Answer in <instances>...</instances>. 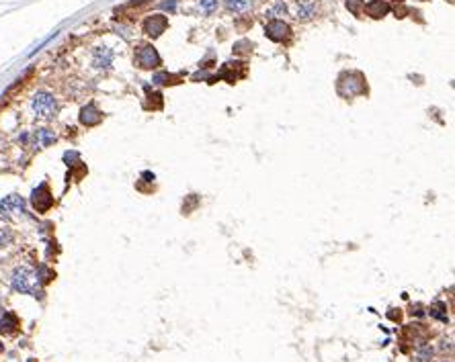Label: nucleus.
<instances>
[{"label":"nucleus","instance_id":"412c9836","mask_svg":"<svg viewBox=\"0 0 455 362\" xmlns=\"http://www.w3.org/2000/svg\"><path fill=\"white\" fill-rule=\"evenodd\" d=\"M174 6H177V2H174V0H170V2H164V4H162V8H166V10H174Z\"/></svg>","mask_w":455,"mask_h":362},{"label":"nucleus","instance_id":"dca6fc26","mask_svg":"<svg viewBox=\"0 0 455 362\" xmlns=\"http://www.w3.org/2000/svg\"><path fill=\"white\" fill-rule=\"evenodd\" d=\"M430 358H433V348L430 346H421L416 350V360L418 362H428Z\"/></svg>","mask_w":455,"mask_h":362},{"label":"nucleus","instance_id":"4468645a","mask_svg":"<svg viewBox=\"0 0 455 362\" xmlns=\"http://www.w3.org/2000/svg\"><path fill=\"white\" fill-rule=\"evenodd\" d=\"M226 2V8L230 13H246V10L252 6V0H224Z\"/></svg>","mask_w":455,"mask_h":362},{"label":"nucleus","instance_id":"6ab92c4d","mask_svg":"<svg viewBox=\"0 0 455 362\" xmlns=\"http://www.w3.org/2000/svg\"><path fill=\"white\" fill-rule=\"evenodd\" d=\"M445 309H447V307L443 305V303H435V305L430 307V315H433V317H437V319H441V321H447V315L443 313Z\"/></svg>","mask_w":455,"mask_h":362},{"label":"nucleus","instance_id":"2eb2a0df","mask_svg":"<svg viewBox=\"0 0 455 362\" xmlns=\"http://www.w3.org/2000/svg\"><path fill=\"white\" fill-rule=\"evenodd\" d=\"M285 13H287V4L283 0H277L273 6H269L265 10V17L267 19H279V17H285Z\"/></svg>","mask_w":455,"mask_h":362},{"label":"nucleus","instance_id":"f3484780","mask_svg":"<svg viewBox=\"0 0 455 362\" xmlns=\"http://www.w3.org/2000/svg\"><path fill=\"white\" fill-rule=\"evenodd\" d=\"M217 0H199V8L203 10L205 15H212V13H215L217 10Z\"/></svg>","mask_w":455,"mask_h":362},{"label":"nucleus","instance_id":"9d476101","mask_svg":"<svg viewBox=\"0 0 455 362\" xmlns=\"http://www.w3.org/2000/svg\"><path fill=\"white\" fill-rule=\"evenodd\" d=\"M363 10L371 17V19H381L390 13V4L386 0H371V2L363 4Z\"/></svg>","mask_w":455,"mask_h":362},{"label":"nucleus","instance_id":"4be33fe9","mask_svg":"<svg viewBox=\"0 0 455 362\" xmlns=\"http://www.w3.org/2000/svg\"><path fill=\"white\" fill-rule=\"evenodd\" d=\"M135 2H137V4H139V2H146V0H135Z\"/></svg>","mask_w":455,"mask_h":362},{"label":"nucleus","instance_id":"b1692460","mask_svg":"<svg viewBox=\"0 0 455 362\" xmlns=\"http://www.w3.org/2000/svg\"><path fill=\"white\" fill-rule=\"evenodd\" d=\"M423 2H425V0H423Z\"/></svg>","mask_w":455,"mask_h":362},{"label":"nucleus","instance_id":"0eeeda50","mask_svg":"<svg viewBox=\"0 0 455 362\" xmlns=\"http://www.w3.org/2000/svg\"><path fill=\"white\" fill-rule=\"evenodd\" d=\"M166 27H168V19L164 15H152L144 23V33L148 37H158V35L166 31Z\"/></svg>","mask_w":455,"mask_h":362},{"label":"nucleus","instance_id":"5701e85b","mask_svg":"<svg viewBox=\"0 0 455 362\" xmlns=\"http://www.w3.org/2000/svg\"><path fill=\"white\" fill-rule=\"evenodd\" d=\"M2 313H4V311H2V307H0V317H2Z\"/></svg>","mask_w":455,"mask_h":362},{"label":"nucleus","instance_id":"ddd939ff","mask_svg":"<svg viewBox=\"0 0 455 362\" xmlns=\"http://www.w3.org/2000/svg\"><path fill=\"white\" fill-rule=\"evenodd\" d=\"M19 325V319L17 315L13 313H2V317H0V332L2 334H13Z\"/></svg>","mask_w":455,"mask_h":362},{"label":"nucleus","instance_id":"6e6552de","mask_svg":"<svg viewBox=\"0 0 455 362\" xmlns=\"http://www.w3.org/2000/svg\"><path fill=\"white\" fill-rule=\"evenodd\" d=\"M318 13L316 0H297L295 4V19L297 21H312Z\"/></svg>","mask_w":455,"mask_h":362},{"label":"nucleus","instance_id":"aec40b11","mask_svg":"<svg viewBox=\"0 0 455 362\" xmlns=\"http://www.w3.org/2000/svg\"><path fill=\"white\" fill-rule=\"evenodd\" d=\"M363 0H347V8L351 10L353 15H361V10H363Z\"/></svg>","mask_w":455,"mask_h":362},{"label":"nucleus","instance_id":"39448f33","mask_svg":"<svg viewBox=\"0 0 455 362\" xmlns=\"http://www.w3.org/2000/svg\"><path fill=\"white\" fill-rule=\"evenodd\" d=\"M135 64L144 70H152V68H158L160 66V55L158 51L152 48V45H142L135 53Z\"/></svg>","mask_w":455,"mask_h":362},{"label":"nucleus","instance_id":"20e7f679","mask_svg":"<svg viewBox=\"0 0 455 362\" xmlns=\"http://www.w3.org/2000/svg\"><path fill=\"white\" fill-rule=\"evenodd\" d=\"M31 205L35 207V211H37V213H45L54 205V196H52V193H50V189H48V184H45V182L39 184L37 189L33 191Z\"/></svg>","mask_w":455,"mask_h":362},{"label":"nucleus","instance_id":"f03ea898","mask_svg":"<svg viewBox=\"0 0 455 362\" xmlns=\"http://www.w3.org/2000/svg\"><path fill=\"white\" fill-rule=\"evenodd\" d=\"M31 109L39 119H54V117L57 115L60 104H57V98L52 95V92L39 90V92H35V97L31 100Z\"/></svg>","mask_w":455,"mask_h":362},{"label":"nucleus","instance_id":"1a4fd4ad","mask_svg":"<svg viewBox=\"0 0 455 362\" xmlns=\"http://www.w3.org/2000/svg\"><path fill=\"white\" fill-rule=\"evenodd\" d=\"M113 51L109 48H97L92 51V66L97 70H109L113 64Z\"/></svg>","mask_w":455,"mask_h":362},{"label":"nucleus","instance_id":"9b49d317","mask_svg":"<svg viewBox=\"0 0 455 362\" xmlns=\"http://www.w3.org/2000/svg\"><path fill=\"white\" fill-rule=\"evenodd\" d=\"M101 119H103V115L92 102L86 104V107H82V111H80V123L86 125V127H92V125L101 123Z\"/></svg>","mask_w":455,"mask_h":362},{"label":"nucleus","instance_id":"f8f14e48","mask_svg":"<svg viewBox=\"0 0 455 362\" xmlns=\"http://www.w3.org/2000/svg\"><path fill=\"white\" fill-rule=\"evenodd\" d=\"M55 133L52 129H48V127H41V129L35 131L33 135V144L35 147H50L52 144H55Z\"/></svg>","mask_w":455,"mask_h":362},{"label":"nucleus","instance_id":"7ed1b4c3","mask_svg":"<svg viewBox=\"0 0 455 362\" xmlns=\"http://www.w3.org/2000/svg\"><path fill=\"white\" fill-rule=\"evenodd\" d=\"M25 198L19 194H8L0 201V217L2 219H15V217H23L25 213Z\"/></svg>","mask_w":455,"mask_h":362},{"label":"nucleus","instance_id":"a211bd4d","mask_svg":"<svg viewBox=\"0 0 455 362\" xmlns=\"http://www.w3.org/2000/svg\"><path fill=\"white\" fill-rule=\"evenodd\" d=\"M10 243H13V231L8 227H2L0 229V248H6Z\"/></svg>","mask_w":455,"mask_h":362},{"label":"nucleus","instance_id":"f257e3e1","mask_svg":"<svg viewBox=\"0 0 455 362\" xmlns=\"http://www.w3.org/2000/svg\"><path fill=\"white\" fill-rule=\"evenodd\" d=\"M41 280L39 274L31 270L27 266H19L15 268L13 276H10V287H13L17 293H25V295H33V297H39L41 295Z\"/></svg>","mask_w":455,"mask_h":362},{"label":"nucleus","instance_id":"423d86ee","mask_svg":"<svg viewBox=\"0 0 455 362\" xmlns=\"http://www.w3.org/2000/svg\"><path fill=\"white\" fill-rule=\"evenodd\" d=\"M267 37L273 41H287L291 37V29L287 23H283L281 19H271V23L265 27Z\"/></svg>","mask_w":455,"mask_h":362}]
</instances>
